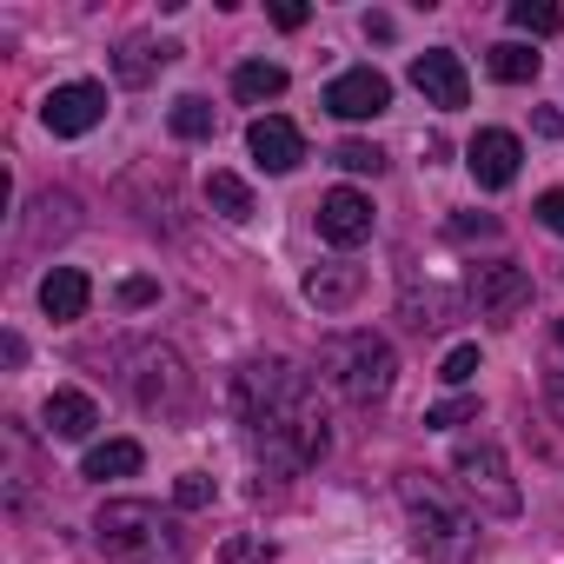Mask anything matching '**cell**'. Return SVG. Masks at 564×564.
Listing matches in <instances>:
<instances>
[{
    "instance_id": "obj_4",
    "label": "cell",
    "mask_w": 564,
    "mask_h": 564,
    "mask_svg": "<svg viewBox=\"0 0 564 564\" xmlns=\"http://www.w3.org/2000/svg\"><path fill=\"white\" fill-rule=\"evenodd\" d=\"M319 379L346 405H379V399H392L399 352L379 333H333V339H319Z\"/></svg>"
},
{
    "instance_id": "obj_30",
    "label": "cell",
    "mask_w": 564,
    "mask_h": 564,
    "mask_svg": "<svg viewBox=\"0 0 564 564\" xmlns=\"http://www.w3.org/2000/svg\"><path fill=\"white\" fill-rule=\"evenodd\" d=\"M272 28L300 34V28H306V8H300V0H279V8H272Z\"/></svg>"
},
{
    "instance_id": "obj_35",
    "label": "cell",
    "mask_w": 564,
    "mask_h": 564,
    "mask_svg": "<svg viewBox=\"0 0 564 564\" xmlns=\"http://www.w3.org/2000/svg\"><path fill=\"white\" fill-rule=\"evenodd\" d=\"M538 133H551V140H557V133H564V113H557V107H544V113H538Z\"/></svg>"
},
{
    "instance_id": "obj_36",
    "label": "cell",
    "mask_w": 564,
    "mask_h": 564,
    "mask_svg": "<svg viewBox=\"0 0 564 564\" xmlns=\"http://www.w3.org/2000/svg\"><path fill=\"white\" fill-rule=\"evenodd\" d=\"M551 339H557V352H564V319H557V333H551Z\"/></svg>"
},
{
    "instance_id": "obj_29",
    "label": "cell",
    "mask_w": 564,
    "mask_h": 564,
    "mask_svg": "<svg viewBox=\"0 0 564 564\" xmlns=\"http://www.w3.org/2000/svg\"><path fill=\"white\" fill-rule=\"evenodd\" d=\"M538 219L564 239V186H551V193H538Z\"/></svg>"
},
{
    "instance_id": "obj_11",
    "label": "cell",
    "mask_w": 564,
    "mask_h": 564,
    "mask_svg": "<svg viewBox=\"0 0 564 564\" xmlns=\"http://www.w3.org/2000/svg\"><path fill=\"white\" fill-rule=\"evenodd\" d=\"M326 107H333L339 120H379V113L392 107V80H386L379 67H352V74H339V80L326 87Z\"/></svg>"
},
{
    "instance_id": "obj_17",
    "label": "cell",
    "mask_w": 564,
    "mask_h": 564,
    "mask_svg": "<svg viewBox=\"0 0 564 564\" xmlns=\"http://www.w3.org/2000/svg\"><path fill=\"white\" fill-rule=\"evenodd\" d=\"M180 47L173 41H147V34H127L120 47H113V74H120V87H147L166 61H173Z\"/></svg>"
},
{
    "instance_id": "obj_20",
    "label": "cell",
    "mask_w": 564,
    "mask_h": 564,
    "mask_svg": "<svg viewBox=\"0 0 564 564\" xmlns=\"http://www.w3.org/2000/svg\"><path fill=\"white\" fill-rule=\"evenodd\" d=\"M206 206L219 213V219H232V226H246L259 206H252V186L239 180V173H206Z\"/></svg>"
},
{
    "instance_id": "obj_6",
    "label": "cell",
    "mask_w": 564,
    "mask_h": 564,
    "mask_svg": "<svg viewBox=\"0 0 564 564\" xmlns=\"http://www.w3.org/2000/svg\"><path fill=\"white\" fill-rule=\"evenodd\" d=\"M127 392L147 405V412H160V419H180L186 405H193V372H186V359L173 352V346H160V339H147V346H133L127 352Z\"/></svg>"
},
{
    "instance_id": "obj_1",
    "label": "cell",
    "mask_w": 564,
    "mask_h": 564,
    "mask_svg": "<svg viewBox=\"0 0 564 564\" xmlns=\"http://www.w3.org/2000/svg\"><path fill=\"white\" fill-rule=\"evenodd\" d=\"M232 412L252 438V452L272 465V471H306L326 458L333 432H326V412H319V392L313 379L279 359V352H259L232 372Z\"/></svg>"
},
{
    "instance_id": "obj_34",
    "label": "cell",
    "mask_w": 564,
    "mask_h": 564,
    "mask_svg": "<svg viewBox=\"0 0 564 564\" xmlns=\"http://www.w3.org/2000/svg\"><path fill=\"white\" fill-rule=\"evenodd\" d=\"M0 359H8V366H21V359H28V346H21V333H8V339H0Z\"/></svg>"
},
{
    "instance_id": "obj_33",
    "label": "cell",
    "mask_w": 564,
    "mask_h": 564,
    "mask_svg": "<svg viewBox=\"0 0 564 564\" xmlns=\"http://www.w3.org/2000/svg\"><path fill=\"white\" fill-rule=\"evenodd\" d=\"M366 41H392V14H366Z\"/></svg>"
},
{
    "instance_id": "obj_15",
    "label": "cell",
    "mask_w": 564,
    "mask_h": 564,
    "mask_svg": "<svg viewBox=\"0 0 564 564\" xmlns=\"http://www.w3.org/2000/svg\"><path fill=\"white\" fill-rule=\"evenodd\" d=\"M74 232H80V199L61 193V186H47V193L28 206V239H34V246H61V239H74Z\"/></svg>"
},
{
    "instance_id": "obj_27",
    "label": "cell",
    "mask_w": 564,
    "mask_h": 564,
    "mask_svg": "<svg viewBox=\"0 0 564 564\" xmlns=\"http://www.w3.org/2000/svg\"><path fill=\"white\" fill-rule=\"evenodd\" d=\"M438 379H445V386H471V379H478V346H452L445 366H438Z\"/></svg>"
},
{
    "instance_id": "obj_2",
    "label": "cell",
    "mask_w": 564,
    "mask_h": 564,
    "mask_svg": "<svg viewBox=\"0 0 564 564\" xmlns=\"http://www.w3.org/2000/svg\"><path fill=\"white\" fill-rule=\"evenodd\" d=\"M399 505H405L419 557H432V564H471L478 557V511L465 498H452L438 478L399 471Z\"/></svg>"
},
{
    "instance_id": "obj_31",
    "label": "cell",
    "mask_w": 564,
    "mask_h": 564,
    "mask_svg": "<svg viewBox=\"0 0 564 564\" xmlns=\"http://www.w3.org/2000/svg\"><path fill=\"white\" fill-rule=\"evenodd\" d=\"M226 557H232V564H239V557H272V538H232Z\"/></svg>"
},
{
    "instance_id": "obj_23",
    "label": "cell",
    "mask_w": 564,
    "mask_h": 564,
    "mask_svg": "<svg viewBox=\"0 0 564 564\" xmlns=\"http://www.w3.org/2000/svg\"><path fill=\"white\" fill-rule=\"evenodd\" d=\"M511 28L531 34V41H544V34L564 28V8H551V0H511Z\"/></svg>"
},
{
    "instance_id": "obj_22",
    "label": "cell",
    "mask_w": 564,
    "mask_h": 564,
    "mask_svg": "<svg viewBox=\"0 0 564 564\" xmlns=\"http://www.w3.org/2000/svg\"><path fill=\"white\" fill-rule=\"evenodd\" d=\"M485 67H491V80H505V87H524V80H538V54H531L524 41H498V47L485 54Z\"/></svg>"
},
{
    "instance_id": "obj_18",
    "label": "cell",
    "mask_w": 564,
    "mask_h": 564,
    "mask_svg": "<svg viewBox=\"0 0 564 564\" xmlns=\"http://www.w3.org/2000/svg\"><path fill=\"white\" fill-rule=\"evenodd\" d=\"M41 425H47V438H87V432L100 425V405H94L87 392H54V399L41 405Z\"/></svg>"
},
{
    "instance_id": "obj_25",
    "label": "cell",
    "mask_w": 564,
    "mask_h": 564,
    "mask_svg": "<svg viewBox=\"0 0 564 564\" xmlns=\"http://www.w3.org/2000/svg\"><path fill=\"white\" fill-rule=\"evenodd\" d=\"M333 160H339L346 173H386V153H379L372 140H346V147H339Z\"/></svg>"
},
{
    "instance_id": "obj_12",
    "label": "cell",
    "mask_w": 564,
    "mask_h": 564,
    "mask_svg": "<svg viewBox=\"0 0 564 564\" xmlns=\"http://www.w3.org/2000/svg\"><path fill=\"white\" fill-rule=\"evenodd\" d=\"M518 160H524V147H518V133H505V127H485V133L465 147V166H471V180H478L485 193H505V186L518 180Z\"/></svg>"
},
{
    "instance_id": "obj_19",
    "label": "cell",
    "mask_w": 564,
    "mask_h": 564,
    "mask_svg": "<svg viewBox=\"0 0 564 564\" xmlns=\"http://www.w3.org/2000/svg\"><path fill=\"white\" fill-rule=\"evenodd\" d=\"M147 465V452L133 445V438H107V445H94L87 452V465H80V478H94V485H107V478H133Z\"/></svg>"
},
{
    "instance_id": "obj_32",
    "label": "cell",
    "mask_w": 564,
    "mask_h": 564,
    "mask_svg": "<svg viewBox=\"0 0 564 564\" xmlns=\"http://www.w3.org/2000/svg\"><path fill=\"white\" fill-rule=\"evenodd\" d=\"M120 300H127V306H153V279H127Z\"/></svg>"
},
{
    "instance_id": "obj_24",
    "label": "cell",
    "mask_w": 564,
    "mask_h": 564,
    "mask_svg": "<svg viewBox=\"0 0 564 564\" xmlns=\"http://www.w3.org/2000/svg\"><path fill=\"white\" fill-rule=\"evenodd\" d=\"M166 127H173L180 140H213V107H206L199 94H180L173 113H166Z\"/></svg>"
},
{
    "instance_id": "obj_21",
    "label": "cell",
    "mask_w": 564,
    "mask_h": 564,
    "mask_svg": "<svg viewBox=\"0 0 564 564\" xmlns=\"http://www.w3.org/2000/svg\"><path fill=\"white\" fill-rule=\"evenodd\" d=\"M232 94H239L246 107H265V100L286 94V67H272V61H246V67L232 74Z\"/></svg>"
},
{
    "instance_id": "obj_26",
    "label": "cell",
    "mask_w": 564,
    "mask_h": 564,
    "mask_svg": "<svg viewBox=\"0 0 564 564\" xmlns=\"http://www.w3.org/2000/svg\"><path fill=\"white\" fill-rule=\"evenodd\" d=\"M471 419H478V399H471V392H465V399H445V405H432V412H425V425H432V432H452V425H471Z\"/></svg>"
},
{
    "instance_id": "obj_7",
    "label": "cell",
    "mask_w": 564,
    "mask_h": 564,
    "mask_svg": "<svg viewBox=\"0 0 564 564\" xmlns=\"http://www.w3.org/2000/svg\"><path fill=\"white\" fill-rule=\"evenodd\" d=\"M471 306H478V319H491V326H518V313L531 306V272L511 265V259L471 265Z\"/></svg>"
},
{
    "instance_id": "obj_9",
    "label": "cell",
    "mask_w": 564,
    "mask_h": 564,
    "mask_svg": "<svg viewBox=\"0 0 564 564\" xmlns=\"http://www.w3.org/2000/svg\"><path fill=\"white\" fill-rule=\"evenodd\" d=\"M412 87L438 107V113H458L465 100H471V80H465V61L452 54V47H432V54H419L412 61Z\"/></svg>"
},
{
    "instance_id": "obj_13",
    "label": "cell",
    "mask_w": 564,
    "mask_h": 564,
    "mask_svg": "<svg viewBox=\"0 0 564 564\" xmlns=\"http://www.w3.org/2000/svg\"><path fill=\"white\" fill-rule=\"evenodd\" d=\"M246 153H252L265 173H293V166L306 160V140H300V127H293V120L259 113V120L246 127Z\"/></svg>"
},
{
    "instance_id": "obj_16",
    "label": "cell",
    "mask_w": 564,
    "mask_h": 564,
    "mask_svg": "<svg viewBox=\"0 0 564 564\" xmlns=\"http://www.w3.org/2000/svg\"><path fill=\"white\" fill-rule=\"evenodd\" d=\"M359 293H366V272H359V265H346V259H326V265H313V272H306V300H313L319 313H346Z\"/></svg>"
},
{
    "instance_id": "obj_8",
    "label": "cell",
    "mask_w": 564,
    "mask_h": 564,
    "mask_svg": "<svg viewBox=\"0 0 564 564\" xmlns=\"http://www.w3.org/2000/svg\"><path fill=\"white\" fill-rule=\"evenodd\" d=\"M41 120H47L54 140H80V133H94V127L107 120V87H100V80H67V87H54V94L41 100Z\"/></svg>"
},
{
    "instance_id": "obj_5",
    "label": "cell",
    "mask_w": 564,
    "mask_h": 564,
    "mask_svg": "<svg viewBox=\"0 0 564 564\" xmlns=\"http://www.w3.org/2000/svg\"><path fill=\"white\" fill-rule=\"evenodd\" d=\"M452 478L478 505V518H518L524 511V491H518V478H511V465L491 438H458L452 445Z\"/></svg>"
},
{
    "instance_id": "obj_3",
    "label": "cell",
    "mask_w": 564,
    "mask_h": 564,
    "mask_svg": "<svg viewBox=\"0 0 564 564\" xmlns=\"http://www.w3.org/2000/svg\"><path fill=\"white\" fill-rule=\"evenodd\" d=\"M94 544L107 564H186V531L153 498H107L94 518Z\"/></svg>"
},
{
    "instance_id": "obj_10",
    "label": "cell",
    "mask_w": 564,
    "mask_h": 564,
    "mask_svg": "<svg viewBox=\"0 0 564 564\" xmlns=\"http://www.w3.org/2000/svg\"><path fill=\"white\" fill-rule=\"evenodd\" d=\"M319 239L339 246V252L366 246V239H372V199L352 193V186H333V193L319 199Z\"/></svg>"
},
{
    "instance_id": "obj_14",
    "label": "cell",
    "mask_w": 564,
    "mask_h": 564,
    "mask_svg": "<svg viewBox=\"0 0 564 564\" xmlns=\"http://www.w3.org/2000/svg\"><path fill=\"white\" fill-rule=\"evenodd\" d=\"M87 300H94V279H87L80 265H54V272L41 279V313H47L54 326L87 319Z\"/></svg>"
},
{
    "instance_id": "obj_28",
    "label": "cell",
    "mask_w": 564,
    "mask_h": 564,
    "mask_svg": "<svg viewBox=\"0 0 564 564\" xmlns=\"http://www.w3.org/2000/svg\"><path fill=\"white\" fill-rule=\"evenodd\" d=\"M173 505H180V511H199V505H213V478H206V471H186V478L173 485Z\"/></svg>"
}]
</instances>
